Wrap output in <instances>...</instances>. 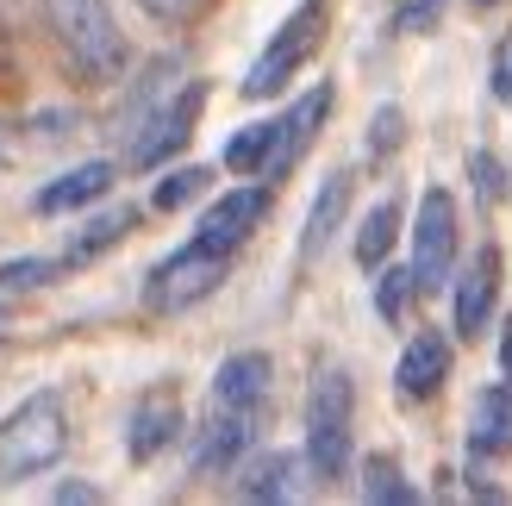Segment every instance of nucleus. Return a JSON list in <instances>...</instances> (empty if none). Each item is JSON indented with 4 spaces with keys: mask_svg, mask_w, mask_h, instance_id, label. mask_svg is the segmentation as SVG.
I'll return each mask as SVG.
<instances>
[{
    "mask_svg": "<svg viewBox=\"0 0 512 506\" xmlns=\"http://www.w3.org/2000/svg\"><path fill=\"white\" fill-rule=\"evenodd\" d=\"M44 7H50V32L69 50V63L88 82H119L125 63H132V44H125L107 0H44Z\"/></svg>",
    "mask_w": 512,
    "mask_h": 506,
    "instance_id": "nucleus-1",
    "label": "nucleus"
},
{
    "mask_svg": "<svg viewBox=\"0 0 512 506\" xmlns=\"http://www.w3.org/2000/svg\"><path fill=\"white\" fill-rule=\"evenodd\" d=\"M69 450V413L57 394H32L25 407L0 419V488L32 482Z\"/></svg>",
    "mask_w": 512,
    "mask_h": 506,
    "instance_id": "nucleus-2",
    "label": "nucleus"
},
{
    "mask_svg": "<svg viewBox=\"0 0 512 506\" xmlns=\"http://www.w3.org/2000/svg\"><path fill=\"white\" fill-rule=\"evenodd\" d=\"M350 375L344 369H319L313 394H306V463L319 482H338L350 469Z\"/></svg>",
    "mask_w": 512,
    "mask_h": 506,
    "instance_id": "nucleus-3",
    "label": "nucleus"
},
{
    "mask_svg": "<svg viewBox=\"0 0 512 506\" xmlns=\"http://www.w3.org/2000/svg\"><path fill=\"white\" fill-rule=\"evenodd\" d=\"M225 282V250H207V244H182L169 263L150 269V282H144V307L150 313H188L194 300H207L213 288Z\"/></svg>",
    "mask_w": 512,
    "mask_h": 506,
    "instance_id": "nucleus-4",
    "label": "nucleus"
},
{
    "mask_svg": "<svg viewBox=\"0 0 512 506\" xmlns=\"http://www.w3.org/2000/svg\"><path fill=\"white\" fill-rule=\"evenodd\" d=\"M450 263H456V200L444 188H425L419 200V225H413V275L419 288H444L450 282Z\"/></svg>",
    "mask_w": 512,
    "mask_h": 506,
    "instance_id": "nucleus-5",
    "label": "nucleus"
},
{
    "mask_svg": "<svg viewBox=\"0 0 512 506\" xmlns=\"http://www.w3.org/2000/svg\"><path fill=\"white\" fill-rule=\"evenodd\" d=\"M331 100H338V94H331V82H319V88H306L294 107L275 119V150H269V169H263V175H275V182H281V175H288V169L306 157V144L319 138V125H325V113H331Z\"/></svg>",
    "mask_w": 512,
    "mask_h": 506,
    "instance_id": "nucleus-6",
    "label": "nucleus"
},
{
    "mask_svg": "<svg viewBox=\"0 0 512 506\" xmlns=\"http://www.w3.org/2000/svg\"><path fill=\"white\" fill-rule=\"evenodd\" d=\"M306 57H313V7H300L288 25H281V38H275L263 57H256V69L244 75V94H250V100H269Z\"/></svg>",
    "mask_w": 512,
    "mask_h": 506,
    "instance_id": "nucleus-7",
    "label": "nucleus"
},
{
    "mask_svg": "<svg viewBox=\"0 0 512 506\" xmlns=\"http://www.w3.org/2000/svg\"><path fill=\"white\" fill-rule=\"evenodd\" d=\"M269 213V188H232L225 200H213L207 207V219H200V232H194V244H207V250H232L256 232V219Z\"/></svg>",
    "mask_w": 512,
    "mask_h": 506,
    "instance_id": "nucleus-8",
    "label": "nucleus"
},
{
    "mask_svg": "<svg viewBox=\"0 0 512 506\" xmlns=\"http://www.w3.org/2000/svg\"><path fill=\"white\" fill-rule=\"evenodd\" d=\"M494 294H500V250L488 244L481 257L469 263V275L456 282V332L475 338V332H488V319H494Z\"/></svg>",
    "mask_w": 512,
    "mask_h": 506,
    "instance_id": "nucleus-9",
    "label": "nucleus"
},
{
    "mask_svg": "<svg viewBox=\"0 0 512 506\" xmlns=\"http://www.w3.org/2000/svg\"><path fill=\"white\" fill-rule=\"evenodd\" d=\"M269 394V357L263 350H238V357H225L219 375H213V400L225 413H256Z\"/></svg>",
    "mask_w": 512,
    "mask_h": 506,
    "instance_id": "nucleus-10",
    "label": "nucleus"
},
{
    "mask_svg": "<svg viewBox=\"0 0 512 506\" xmlns=\"http://www.w3.org/2000/svg\"><path fill=\"white\" fill-rule=\"evenodd\" d=\"M469 450L475 457H512V388H481L469 407Z\"/></svg>",
    "mask_w": 512,
    "mask_h": 506,
    "instance_id": "nucleus-11",
    "label": "nucleus"
},
{
    "mask_svg": "<svg viewBox=\"0 0 512 506\" xmlns=\"http://www.w3.org/2000/svg\"><path fill=\"white\" fill-rule=\"evenodd\" d=\"M200 100H207V88H188L182 100H169V107H163L157 119H150V132L132 144V163H144V169H150V163H163L169 150H175V144H182V138L194 132V113H200Z\"/></svg>",
    "mask_w": 512,
    "mask_h": 506,
    "instance_id": "nucleus-12",
    "label": "nucleus"
},
{
    "mask_svg": "<svg viewBox=\"0 0 512 506\" xmlns=\"http://www.w3.org/2000/svg\"><path fill=\"white\" fill-rule=\"evenodd\" d=\"M444 375H450V344L438 332H419L413 344H406V357H400V394L425 400V394L444 388Z\"/></svg>",
    "mask_w": 512,
    "mask_h": 506,
    "instance_id": "nucleus-13",
    "label": "nucleus"
},
{
    "mask_svg": "<svg viewBox=\"0 0 512 506\" xmlns=\"http://www.w3.org/2000/svg\"><path fill=\"white\" fill-rule=\"evenodd\" d=\"M175 425H182L175 400H169V394H144L138 413H132V425H125V450H132L138 463H150V457H157V450L175 438Z\"/></svg>",
    "mask_w": 512,
    "mask_h": 506,
    "instance_id": "nucleus-14",
    "label": "nucleus"
},
{
    "mask_svg": "<svg viewBox=\"0 0 512 506\" xmlns=\"http://www.w3.org/2000/svg\"><path fill=\"white\" fill-rule=\"evenodd\" d=\"M344 207H350V175H344V169H331V175H325V188H319V200H313V219H306V232H300V257H306V263H313L319 250L331 244V232H338Z\"/></svg>",
    "mask_w": 512,
    "mask_h": 506,
    "instance_id": "nucleus-15",
    "label": "nucleus"
},
{
    "mask_svg": "<svg viewBox=\"0 0 512 506\" xmlns=\"http://www.w3.org/2000/svg\"><path fill=\"white\" fill-rule=\"evenodd\" d=\"M244 444H250V413H225L207 425V444L194 450V475H219V469H232L244 457Z\"/></svg>",
    "mask_w": 512,
    "mask_h": 506,
    "instance_id": "nucleus-16",
    "label": "nucleus"
},
{
    "mask_svg": "<svg viewBox=\"0 0 512 506\" xmlns=\"http://www.w3.org/2000/svg\"><path fill=\"white\" fill-rule=\"evenodd\" d=\"M238 494H244V500H294V494H300V457H288V450L256 457V463L238 475Z\"/></svg>",
    "mask_w": 512,
    "mask_h": 506,
    "instance_id": "nucleus-17",
    "label": "nucleus"
},
{
    "mask_svg": "<svg viewBox=\"0 0 512 506\" xmlns=\"http://www.w3.org/2000/svg\"><path fill=\"white\" fill-rule=\"evenodd\" d=\"M113 188V163H82L75 175H63V182H50L38 194V213H69V207H88L94 194Z\"/></svg>",
    "mask_w": 512,
    "mask_h": 506,
    "instance_id": "nucleus-18",
    "label": "nucleus"
},
{
    "mask_svg": "<svg viewBox=\"0 0 512 506\" xmlns=\"http://www.w3.org/2000/svg\"><path fill=\"white\" fill-rule=\"evenodd\" d=\"M125 232H132V207H119V213H100V219H88L82 232L69 238L63 263H88V257H100V250H107V244H119Z\"/></svg>",
    "mask_w": 512,
    "mask_h": 506,
    "instance_id": "nucleus-19",
    "label": "nucleus"
},
{
    "mask_svg": "<svg viewBox=\"0 0 512 506\" xmlns=\"http://www.w3.org/2000/svg\"><path fill=\"white\" fill-rule=\"evenodd\" d=\"M269 150H275V119L244 125V132L225 144V169H232V175H263L269 169Z\"/></svg>",
    "mask_w": 512,
    "mask_h": 506,
    "instance_id": "nucleus-20",
    "label": "nucleus"
},
{
    "mask_svg": "<svg viewBox=\"0 0 512 506\" xmlns=\"http://www.w3.org/2000/svg\"><path fill=\"white\" fill-rule=\"evenodd\" d=\"M394 225H400L394 200H381V207L363 219V232H356V263H363V269H381V263H388V250H394Z\"/></svg>",
    "mask_w": 512,
    "mask_h": 506,
    "instance_id": "nucleus-21",
    "label": "nucleus"
},
{
    "mask_svg": "<svg viewBox=\"0 0 512 506\" xmlns=\"http://www.w3.org/2000/svg\"><path fill=\"white\" fill-rule=\"evenodd\" d=\"M413 294H419V275H413V269H381V275H375V307H381V319H388V325L406 319Z\"/></svg>",
    "mask_w": 512,
    "mask_h": 506,
    "instance_id": "nucleus-22",
    "label": "nucleus"
},
{
    "mask_svg": "<svg viewBox=\"0 0 512 506\" xmlns=\"http://www.w3.org/2000/svg\"><path fill=\"white\" fill-rule=\"evenodd\" d=\"M363 500H381V506H413L419 494L400 482V469H394L388 457H375V463L363 469Z\"/></svg>",
    "mask_w": 512,
    "mask_h": 506,
    "instance_id": "nucleus-23",
    "label": "nucleus"
},
{
    "mask_svg": "<svg viewBox=\"0 0 512 506\" xmlns=\"http://www.w3.org/2000/svg\"><path fill=\"white\" fill-rule=\"evenodd\" d=\"M200 188H207V169H175V175H163V182H157V194H150V200H157L163 213H175V207H188Z\"/></svg>",
    "mask_w": 512,
    "mask_h": 506,
    "instance_id": "nucleus-24",
    "label": "nucleus"
},
{
    "mask_svg": "<svg viewBox=\"0 0 512 506\" xmlns=\"http://www.w3.org/2000/svg\"><path fill=\"white\" fill-rule=\"evenodd\" d=\"M50 269L57 263H44V257H13V263H0V288H44Z\"/></svg>",
    "mask_w": 512,
    "mask_h": 506,
    "instance_id": "nucleus-25",
    "label": "nucleus"
},
{
    "mask_svg": "<svg viewBox=\"0 0 512 506\" xmlns=\"http://www.w3.org/2000/svg\"><path fill=\"white\" fill-rule=\"evenodd\" d=\"M438 19H444V0H400V13H394L400 32H431Z\"/></svg>",
    "mask_w": 512,
    "mask_h": 506,
    "instance_id": "nucleus-26",
    "label": "nucleus"
},
{
    "mask_svg": "<svg viewBox=\"0 0 512 506\" xmlns=\"http://www.w3.org/2000/svg\"><path fill=\"white\" fill-rule=\"evenodd\" d=\"M469 175L481 182V194H488V200H506V169L488 157V150H475V157H469Z\"/></svg>",
    "mask_w": 512,
    "mask_h": 506,
    "instance_id": "nucleus-27",
    "label": "nucleus"
},
{
    "mask_svg": "<svg viewBox=\"0 0 512 506\" xmlns=\"http://www.w3.org/2000/svg\"><path fill=\"white\" fill-rule=\"evenodd\" d=\"M394 144H400V107H381L375 125H369V150H381V157H388Z\"/></svg>",
    "mask_w": 512,
    "mask_h": 506,
    "instance_id": "nucleus-28",
    "label": "nucleus"
},
{
    "mask_svg": "<svg viewBox=\"0 0 512 506\" xmlns=\"http://www.w3.org/2000/svg\"><path fill=\"white\" fill-rule=\"evenodd\" d=\"M494 94H500L506 107H512V38L494 50Z\"/></svg>",
    "mask_w": 512,
    "mask_h": 506,
    "instance_id": "nucleus-29",
    "label": "nucleus"
},
{
    "mask_svg": "<svg viewBox=\"0 0 512 506\" xmlns=\"http://www.w3.org/2000/svg\"><path fill=\"white\" fill-rule=\"evenodd\" d=\"M144 7L157 13V19H194L200 7H207V0H144Z\"/></svg>",
    "mask_w": 512,
    "mask_h": 506,
    "instance_id": "nucleus-30",
    "label": "nucleus"
},
{
    "mask_svg": "<svg viewBox=\"0 0 512 506\" xmlns=\"http://www.w3.org/2000/svg\"><path fill=\"white\" fill-rule=\"evenodd\" d=\"M57 500H100V494H94V488H82V482H63V488H57Z\"/></svg>",
    "mask_w": 512,
    "mask_h": 506,
    "instance_id": "nucleus-31",
    "label": "nucleus"
},
{
    "mask_svg": "<svg viewBox=\"0 0 512 506\" xmlns=\"http://www.w3.org/2000/svg\"><path fill=\"white\" fill-rule=\"evenodd\" d=\"M500 369H506V382H512V319H506V338H500Z\"/></svg>",
    "mask_w": 512,
    "mask_h": 506,
    "instance_id": "nucleus-32",
    "label": "nucleus"
},
{
    "mask_svg": "<svg viewBox=\"0 0 512 506\" xmlns=\"http://www.w3.org/2000/svg\"><path fill=\"white\" fill-rule=\"evenodd\" d=\"M469 7H494V0H469Z\"/></svg>",
    "mask_w": 512,
    "mask_h": 506,
    "instance_id": "nucleus-33",
    "label": "nucleus"
},
{
    "mask_svg": "<svg viewBox=\"0 0 512 506\" xmlns=\"http://www.w3.org/2000/svg\"><path fill=\"white\" fill-rule=\"evenodd\" d=\"M0 157H7V150H0Z\"/></svg>",
    "mask_w": 512,
    "mask_h": 506,
    "instance_id": "nucleus-34",
    "label": "nucleus"
}]
</instances>
